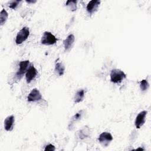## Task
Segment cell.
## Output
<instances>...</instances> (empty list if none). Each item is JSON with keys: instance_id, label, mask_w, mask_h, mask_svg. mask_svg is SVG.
Returning <instances> with one entry per match:
<instances>
[{"instance_id": "6da1fadb", "label": "cell", "mask_w": 151, "mask_h": 151, "mask_svg": "<svg viewBox=\"0 0 151 151\" xmlns=\"http://www.w3.org/2000/svg\"><path fill=\"white\" fill-rule=\"evenodd\" d=\"M124 78H126V74L123 71L119 69H114L111 70L110 73V80L112 83H120Z\"/></svg>"}, {"instance_id": "7a4b0ae2", "label": "cell", "mask_w": 151, "mask_h": 151, "mask_svg": "<svg viewBox=\"0 0 151 151\" xmlns=\"http://www.w3.org/2000/svg\"><path fill=\"white\" fill-rule=\"evenodd\" d=\"M57 41V38L55 37V35L48 31H45L44 32L41 40V44L47 45H53L55 44Z\"/></svg>"}, {"instance_id": "3957f363", "label": "cell", "mask_w": 151, "mask_h": 151, "mask_svg": "<svg viewBox=\"0 0 151 151\" xmlns=\"http://www.w3.org/2000/svg\"><path fill=\"white\" fill-rule=\"evenodd\" d=\"M29 35V30L28 27H23L18 33L15 38V42L17 45L22 44L25 41Z\"/></svg>"}, {"instance_id": "277c9868", "label": "cell", "mask_w": 151, "mask_h": 151, "mask_svg": "<svg viewBox=\"0 0 151 151\" xmlns=\"http://www.w3.org/2000/svg\"><path fill=\"white\" fill-rule=\"evenodd\" d=\"M113 140V136L111 133L105 132L101 133L98 138L99 142L104 147H107L110 142Z\"/></svg>"}, {"instance_id": "5b68a950", "label": "cell", "mask_w": 151, "mask_h": 151, "mask_svg": "<svg viewBox=\"0 0 151 151\" xmlns=\"http://www.w3.org/2000/svg\"><path fill=\"white\" fill-rule=\"evenodd\" d=\"M147 113V111L143 110L140 112L136 116L134 124L137 129H140L144 124L145 122V118H146Z\"/></svg>"}, {"instance_id": "8992f818", "label": "cell", "mask_w": 151, "mask_h": 151, "mask_svg": "<svg viewBox=\"0 0 151 151\" xmlns=\"http://www.w3.org/2000/svg\"><path fill=\"white\" fill-rule=\"evenodd\" d=\"M42 96L37 88H33L27 97V100L29 102H34L40 100Z\"/></svg>"}, {"instance_id": "52a82bcc", "label": "cell", "mask_w": 151, "mask_h": 151, "mask_svg": "<svg viewBox=\"0 0 151 151\" xmlns=\"http://www.w3.org/2000/svg\"><path fill=\"white\" fill-rule=\"evenodd\" d=\"M37 75V70L34 65H31L27 70L25 74V79L27 83H29L32 81Z\"/></svg>"}, {"instance_id": "ba28073f", "label": "cell", "mask_w": 151, "mask_h": 151, "mask_svg": "<svg viewBox=\"0 0 151 151\" xmlns=\"http://www.w3.org/2000/svg\"><path fill=\"white\" fill-rule=\"evenodd\" d=\"M29 64V60H25V61H22L19 63V70L18 71V72L17 73L16 75H17V77H18V78L20 79L23 74L27 72V68L28 67V65Z\"/></svg>"}, {"instance_id": "9c48e42d", "label": "cell", "mask_w": 151, "mask_h": 151, "mask_svg": "<svg viewBox=\"0 0 151 151\" xmlns=\"http://www.w3.org/2000/svg\"><path fill=\"white\" fill-rule=\"evenodd\" d=\"M74 40H75V37L72 34L68 35L67 37V38L63 41V44H64L65 51H68L70 50V49L73 47Z\"/></svg>"}, {"instance_id": "30bf717a", "label": "cell", "mask_w": 151, "mask_h": 151, "mask_svg": "<svg viewBox=\"0 0 151 151\" xmlns=\"http://www.w3.org/2000/svg\"><path fill=\"white\" fill-rule=\"evenodd\" d=\"M100 4V1H97V0L90 1L88 3V4L87 5V6H86L87 11L90 14H92L93 13H94L97 10V9L98 8Z\"/></svg>"}, {"instance_id": "8fae6325", "label": "cell", "mask_w": 151, "mask_h": 151, "mask_svg": "<svg viewBox=\"0 0 151 151\" xmlns=\"http://www.w3.org/2000/svg\"><path fill=\"white\" fill-rule=\"evenodd\" d=\"M15 117L13 115L8 116L4 120V128L6 131H11L14 127Z\"/></svg>"}, {"instance_id": "7c38bea8", "label": "cell", "mask_w": 151, "mask_h": 151, "mask_svg": "<svg viewBox=\"0 0 151 151\" xmlns=\"http://www.w3.org/2000/svg\"><path fill=\"white\" fill-rule=\"evenodd\" d=\"M85 95V91L84 89L79 90L75 94L74 96V102L76 103H78L81 101L84 97Z\"/></svg>"}, {"instance_id": "4fadbf2b", "label": "cell", "mask_w": 151, "mask_h": 151, "mask_svg": "<svg viewBox=\"0 0 151 151\" xmlns=\"http://www.w3.org/2000/svg\"><path fill=\"white\" fill-rule=\"evenodd\" d=\"M55 71L60 76H61L64 73L65 67L64 66V65L61 63L57 62V63H55Z\"/></svg>"}, {"instance_id": "5bb4252c", "label": "cell", "mask_w": 151, "mask_h": 151, "mask_svg": "<svg viewBox=\"0 0 151 151\" xmlns=\"http://www.w3.org/2000/svg\"><path fill=\"white\" fill-rule=\"evenodd\" d=\"M8 17V14L5 9H2L0 12V24L4 25Z\"/></svg>"}, {"instance_id": "9a60e30c", "label": "cell", "mask_w": 151, "mask_h": 151, "mask_svg": "<svg viewBox=\"0 0 151 151\" xmlns=\"http://www.w3.org/2000/svg\"><path fill=\"white\" fill-rule=\"evenodd\" d=\"M77 1H67L66 2V6L72 11H75L77 9Z\"/></svg>"}, {"instance_id": "2e32d148", "label": "cell", "mask_w": 151, "mask_h": 151, "mask_svg": "<svg viewBox=\"0 0 151 151\" xmlns=\"http://www.w3.org/2000/svg\"><path fill=\"white\" fill-rule=\"evenodd\" d=\"M149 87V85L147 80H142L140 82V88L142 91L147 90Z\"/></svg>"}, {"instance_id": "e0dca14e", "label": "cell", "mask_w": 151, "mask_h": 151, "mask_svg": "<svg viewBox=\"0 0 151 151\" xmlns=\"http://www.w3.org/2000/svg\"><path fill=\"white\" fill-rule=\"evenodd\" d=\"M21 1H12L10 2L9 4V8L13 9H15L19 4V3L21 2Z\"/></svg>"}, {"instance_id": "ac0fdd59", "label": "cell", "mask_w": 151, "mask_h": 151, "mask_svg": "<svg viewBox=\"0 0 151 151\" xmlns=\"http://www.w3.org/2000/svg\"><path fill=\"white\" fill-rule=\"evenodd\" d=\"M82 115V110L78 111V113H77L73 117H72V120H71V123H73V122H74L78 120H79Z\"/></svg>"}, {"instance_id": "d6986e66", "label": "cell", "mask_w": 151, "mask_h": 151, "mask_svg": "<svg viewBox=\"0 0 151 151\" xmlns=\"http://www.w3.org/2000/svg\"><path fill=\"white\" fill-rule=\"evenodd\" d=\"M55 148L54 145H52V144H49L45 146L44 150L45 151H54V150H55Z\"/></svg>"}, {"instance_id": "ffe728a7", "label": "cell", "mask_w": 151, "mask_h": 151, "mask_svg": "<svg viewBox=\"0 0 151 151\" xmlns=\"http://www.w3.org/2000/svg\"><path fill=\"white\" fill-rule=\"evenodd\" d=\"M26 2H28V3H32V4H34V3H35L37 1H26Z\"/></svg>"}]
</instances>
